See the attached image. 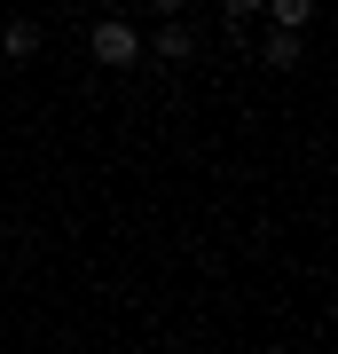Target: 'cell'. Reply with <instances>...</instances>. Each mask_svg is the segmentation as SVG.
Instances as JSON below:
<instances>
[{
  "label": "cell",
  "instance_id": "6da1fadb",
  "mask_svg": "<svg viewBox=\"0 0 338 354\" xmlns=\"http://www.w3.org/2000/svg\"><path fill=\"white\" fill-rule=\"evenodd\" d=\"M95 55H102L111 71L142 64V39H134V24H118V16H102V24H95Z\"/></svg>",
  "mask_w": 338,
  "mask_h": 354
},
{
  "label": "cell",
  "instance_id": "7a4b0ae2",
  "mask_svg": "<svg viewBox=\"0 0 338 354\" xmlns=\"http://www.w3.org/2000/svg\"><path fill=\"white\" fill-rule=\"evenodd\" d=\"M260 8H267V16H276V24H283V32H299V24H307V16H314V0H260Z\"/></svg>",
  "mask_w": 338,
  "mask_h": 354
},
{
  "label": "cell",
  "instance_id": "3957f363",
  "mask_svg": "<svg viewBox=\"0 0 338 354\" xmlns=\"http://www.w3.org/2000/svg\"><path fill=\"white\" fill-rule=\"evenodd\" d=\"M0 48H8V55H39V24H24V16H16V24H8V39H0Z\"/></svg>",
  "mask_w": 338,
  "mask_h": 354
},
{
  "label": "cell",
  "instance_id": "277c9868",
  "mask_svg": "<svg viewBox=\"0 0 338 354\" xmlns=\"http://www.w3.org/2000/svg\"><path fill=\"white\" fill-rule=\"evenodd\" d=\"M267 64H276V71L299 64V32H276V39H267Z\"/></svg>",
  "mask_w": 338,
  "mask_h": 354
},
{
  "label": "cell",
  "instance_id": "5b68a950",
  "mask_svg": "<svg viewBox=\"0 0 338 354\" xmlns=\"http://www.w3.org/2000/svg\"><path fill=\"white\" fill-rule=\"evenodd\" d=\"M150 55H165V64H181V55H189V32H181V24H165V32H158V48H150Z\"/></svg>",
  "mask_w": 338,
  "mask_h": 354
},
{
  "label": "cell",
  "instance_id": "8992f818",
  "mask_svg": "<svg viewBox=\"0 0 338 354\" xmlns=\"http://www.w3.org/2000/svg\"><path fill=\"white\" fill-rule=\"evenodd\" d=\"M150 8H158V16H165V24H173V16H181V0H150Z\"/></svg>",
  "mask_w": 338,
  "mask_h": 354
},
{
  "label": "cell",
  "instance_id": "52a82bcc",
  "mask_svg": "<svg viewBox=\"0 0 338 354\" xmlns=\"http://www.w3.org/2000/svg\"><path fill=\"white\" fill-rule=\"evenodd\" d=\"M228 16H260V0H228Z\"/></svg>",
  "mask_w": 338,
  "mask_h": 354
}]
</instances>
